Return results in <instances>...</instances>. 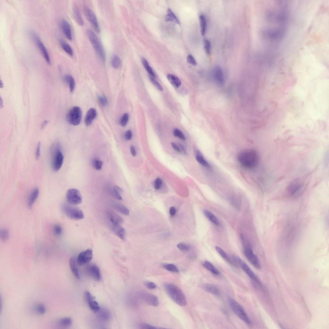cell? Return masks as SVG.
Segmentation results:
<instances>
[{
    "label": "cell",
    "mask_w": 329,
    "mask_h": 329,
    "mask_svg": "<svg viewBox=\"0 0 329 329\" xmlns=\"http://www.w3.org/2000/svg\"><path fill=\"white\" fill-rule=\"evenodd\" d=\"M9 232L6 229H3L0 232V236L1 239L4 241L8 240L9 238Z\"/></svg>",
    "instance_id": "43"
},
{
    "label": "cell",
    "mask_w": 329,
    "mask_h": 329,
    "mask_svg": "<svg viewBox=\"0 0 329 329\" xmlns=\"http://www.w3.org/2000/svg\"><path fill=\"white\" fill-rule=\"evenodd\" d=\"M173 134L175 136L178 137L183 141L186 140V137L181 131L177 129H175L173 131Z\"/></svg>",
    "instance_id": "49"
},
{
    "label": "cell",
    "mask_w": 329,
    "mask_h": 329,
    "mask_svg": "<svg viewBox=\"0 0 329 329\" xmlns=\"http://www.w3.org/2000/svg\"><path fill=\"white\" fill-rule=\"evenodd\" d=\"M73 16L77 24L80 26L84 25V22L81 12L77 6L75 5L73 8Z\"/></svg>",
    "instance_id": "25"
},
{
    "label": "cell",
    "mask_w": 329,
    "mask_h": 329,
    "mask_svg": "<svg viewBox=\"0 0 329 329\" xmlns=\"http://www.w3.org/2000/svg\"><path fill=\"white\" fill-rule=\"evenodd\" d=\"M169 213L171 216H174L176 214V210L174 207H171L169 209Z\"/></svg>",
    "instance_id": "60"
},
{
    "label": "cell",
    "mask_w": 329,
    "mask_h": 329,
    "mask_svg": "<svg viewBox=\"0 0 329 329\" xmlns=\"http://www.w3.org/2000/svg\"><path fill=\"white\" fill-rule=\"evenodd\" d=\"M187 61L188 62L194 66L197 65V62L194 57L191 55H188L187 57Z\"/></svg>",
    "instance_id": "57"
},
{
    "label": "cell",
    "mask_w": 329,
    "mask_h": 329,
    "mask_svg": "<svg viewBox=\"0 0 329 329\" xmlns=\"http://www.w3.org/2000/svg\"><path fill=\"white\" fill-rule=\"evenodd\" d=\"M93 167L97 170H101L103 165V162L97 159H94L92 162Z\"/></svg>",
    "instance_id": "45"
},
{
    "label": "cell",
    "mask_w": 329,
    "mask_h": 329,
    "mask_svg": "<svg viewBox=\"0 0 329 329\" xmlns=\"http://www.w3.org/2000/svg\"><path fill=\"white\" fill-rule=\"evenodd\" d=\"M195 155L196 160L202 166L207 169H210L211 168V165L205 158L203 155L198 150H195Z\"/></svg>",
    "instance_id": "21"
},
{
    "label": "cell",
    "mask_w": 329,
    "mask_h": 329,
    "mask_svg": "<svg viewBox=\"0 0 329 329\" xmlns=\"http://www.w3.org/2000/svg\"><path fill=\"white\" fill-rule=\"evenodd\" d=\"M110 225L112 231L119 238L123 241L125 240V231L121 225L113 224L110 223Z\"/></svg>",
    "instance_id": "19"
},
{
    "label": "cell",
    "mask_w": 329,
    "mask_h": 329,
    "mask_svg": "<svg viewBox=\"0 0 329 329\" xmlns=\"http://www.w3.org/2000/svg\"><path fill=\"white\" fill-rule=\"evenodd\" d=\"M228 301L231 309L235 314L247 324L251 325L252 324L251 320L239 303L230 297L228 298Z\"/></svg>",
    "instance_id": "4"
},
{
    "label": "cell",
    "mask_w": 329,
    "mask_h": 329,
    "mask_svg": "<svg viewBox=\"0 0 329 329\" xmlns=\"http://www.w3.org/2000/svg\"><path fill=\"white\" fill-rule=\"evenodd\" d=\"M64 80L69 85L70 91L72 93L75 87V81L73 77L70 75H66L64 76Z\"/></svg>",
    "instance_id": "34"
},
{
    "label": "cell",
    "mask_w": 329,
    "mask_h": 329,
    "mask_svg": "<svg viewBox=\"0 0 329 329\" xmlns=\"http://www.w3.org/2000/svg\"><path fill=\"white\" fill-rule=\"evenodd\" d=\"M178 247L181 251L187 252L190 250V247L188 245L183 243H179L177 245Z\"/></svg>",
    "instance_id": "53"
},
{
    "label": "cell",
    "mask_w": 329,
    "mask_h": 329,
    "mask_svg": "<svg viewBox=\"0 0 329 329\" xmlns=\"http://www.w3.org/2000/svg\"><path fill=\"white\" fill-rule=\"evenodd\" d=\"M72 320L70 318H65L61 319L59 322V324L64 327H68L72 323Z\"/></svg>",
    "instance_id": "41"
},
{
    "label": "cell",
    "mask_w": 329,
    "mask_h": 329,
    "mask_svg": "<svg viewBox=\"0 0 329 329\" xmlns=\"http://www.w3.org/2000/svg\"><path fill=\"white\" fill-rule=\"evenodd\" d=\"M93 257V250L88 249L79 254L77 259V262L80 266L85 265L91 260Z\"/></svg>",
    "instance_id": "14"
},
{
    "label": "cell",
    "mask_w": 329,
    "mask_h": 329,
    "mask_svg": "<svg viewBox=\"0 0 329 329\" xmlns=\"http://www.w3.org/2000/svg\"><path fill=\"white\" fill-rule=\"evenodd\" d=\"M98 99L99 103L103 107H106L108 104L107 98L104 95L98 96Z\"/></svg>",
    "instance_id": "47"
},
{
    "label": "cell",
    "mask_w": 329,
    "mask_h": 329,
    "mask_svg": "<svg viewBox=\"0 0 329 329\" xmlns=\"http://www.w3.org/2000/svg\"><path fill=\"white\" fill-rule=\"evenodd\" d=\"M113 189L120 194L123 191V189L117 186H114V187Z\"/></svg>",
    "instance_id": "62"
},
{
    "label": "cell",
    "mask_w": 329,
    "mask_h": 329,
    "mask_svg": "<svg viewBox=\"0 0 329 329\" xmlns=\"http://www.w3.org/2000/svg\"><path fill=\"white\" fill-rule=\"evenodd\" d=\"M130 151L131 155L135 157L136 156V150L135 147L133 146H131L130 148Z\"/></svg>",
    "instance_id": "61"
},
{
    "label": "cell",
    "mask_w": 329,
    "mask_h": 329,
    "mask_svg": "<svg viewBox=\"0 0 329 329\" xmlns=\"http://www.w3.org/2000/svg\"><path fill=\"white\" fill-rule=\"evenodd\" d=\"M145 285L149 289H152L157 288L156 285L153 282L150 281H146L145 282Z\"/></svg>",
    "instance_id": "56"
},
{
    "label": "cell",
    "mask_w": 329,
    "mask_h": 329,
    "mask_svg": "<svg viewBox=\"0 0 329 329\" xmlns=\"http://www.w3.org/2000/svg\"><path fill=\"white\" fill-rule=\"evenodd\" d=\"M166 20L167 21L172 22L174 23L179 24V22L178 18L172 10L169 8L168 9L167 11Z\"/></svg>",
    "instance_id": "35"
},
{
    "label": "cell",
    "mask_w": 329,
    "mask_h": 329,
    "mask_svg": "<svg viewBox=\"0 0 329 329\" xmlns=\"http://www.w3.org/2000/svg\"><path fill=\"white\" fill-rule=\"evenodd\" d=\"M112 206L118 212L124 215H129L130 212L128 209L122 204L114 203L112 204Z\"/></svg>",
    "instance_id": "28"
},
{
    "label": "cell",
    "mask_w": 329,
    "mask_h": 329,
    "mask_svg": "<svg viewBox=\"0 0 329 329\" xmlns=\"http://www.w3.org/2000/svg\"><path fill=\"white\" fill-rule=\"evenodd\" d=\"M129 116L127 113L124 114L121 117L119 121L120 125L122 127L125 126L128 122Z\"/></svg>",
    "instance_id": "44"
},
{
    "label": "cell",
    "mask_w": 329,
    "mask_h": 329,
    "mask_svg": "<svg viewBox=\"0 0 329 329\" xmlns=\"http://www.w3.org/2000/svg\"><path fill=\"white\" fill-rule=\"evenodd\" d=\"M82 115L81 109L78 107L72 108L67 113L66 118L67 122L70 124L77 126L81 122Z\"/></svg>",
    "instance_id": "7"
},
{
    "label": "cell",
    "mask_w": 329,
    "mask_h": 329,
    "mask_svg": "<svg viewBox=\"0 0 329 329\" xmlns=\"http://www.w3.org/2000/svg\"><path fill=\"white\" fill-rule=\"evenodd\" d=\"M140 327L141 329H159V328L156 327L149 324L146 323H142L140 325Z\"/></svg>",
    "instance_id": "54"
},
{
    "label": "cell",
    "mask_w": 329,
    "mask_h": 329,
    "mask_svg": "<svg viewBox=\"0 0 329 329\" xmlns=\"http://www.w3.org/2000/svg\"><path fill=\"white\" fill-rule=\"evenodd\" d=\"M111 63L112 66L114 69H119L121 64V59L117 55H113L112 57Z\"/></svg>",
    "instance_id": "37"
},
{
    "label": "cell",
    "mask_w": 329,
    "mask_h": 329,
    "mask_svg": "<svg viewBox=\"0 0 329 329\" xmlns=\"http://www.w3.org/2000/svg\"><path fill=\"white\" fill-rule=\"evenodd\" d=\"M202 288L206 292L215 296H219L220 292L218 289L214 285L205 283L202 285Z\"/></svg>",
    "instance_id": "23"
},
{
    "label": "cell",
    "mask_w": 329,
    "mask_h": 329,
    "mask_svg": "<svg viewBox=\"0 0 329 329\" xmlns=\"http://www.w3.org/2000/svg\"><path fill=\"white\" fill-rule=\"evenodd\" d=\"M53 231L55 235L59 236L61 234L62 229L61 226L58 225H56L54 226Z\"/></svg>",
    "instance_id": "51"
},
{
    "label": "cell",
    "mask_w": 329,
    "mask_h": 329,
    "mask_svg": "<svg viewBox=\"0 0 329 329\" xmlns=\"http://www.w3.org/2000/svg\"><path fill=\"white\" fill-rule=\"evenodd\" d=\"M304 182L300 178L293 180L288 186L287 190L289 194L294 197L300 195L304 190Z\"/></svg>",
    "instance_id": "9"
},
{
    "label": "cell",
    "mask_w": 329,
    "mask_h": 329,
    "mask_svg": "<svg viewBox=\"0 0 329 329\" xmlns=\"http://www.w3.org/2000/svg\"><path fill=\"white\" fill-rule=\"evenodd\" d=\"M167 78L170 82L176 88L179 87L181 85V82L179 79L175 76L171 74L167 75Z\"/></svg>",
    "instance_id": "36"
},
{
    "label": "cell",
    "mask_w": 329,
    "mask_h": 329,
    "mask_svg": "<svg viewBox=\"0 0 329 329\" xmlns=\"http://www.w3.org/2000/svg\"><path fill=\"white\" fill-rule=\"evenodd\" d=\"M87 34L91 45H93L96 53L103 62L106 60L105 52L99 39L96 34L91 30L88 29Z\"/></svg>",
    "instance_id": "3"
},
{
    "label": "cell",
    "mask_w": 329,
    "mask_h": 329,
    "mask_svg": "<svg viewBox=\"0 0 329 329\" xmlns=\"http://www.w3.org/2000/svg\"><path fill=\"white\" fill-rule=\"evenodd\" d=\"M69 264L71 271L75 277L77 279H80V275L77 267L76 259L74 257L71 258Z\"/></svg>",
    "instance_id": "30"
},
{
    "label": "cell",
    "mask_w": 329,
    "mask_h": 329,
    "mask_svg": "<svg viewBox=\"0 0 329 329\" xmlns=\"http://www.w3.org/2000/svg\"><path fill=\"white\" fill-rule=\"evenodd\" d=\"M40 151H41V143L40 142L38 143L36 147L35 153V157L36 160H38L39 159L40 156Z\"/></svg>",
    "instance_id": "55"
},
{
    "label": "cell",
    "mask_w": 329,
    "mask_h": 329,
    "mask_svg": "<svg viewBox=\"0 0 329 329\" xmlns=\"http://www.w3.org/2000/svg\"><path fill=\"white\" fill-rule=\"evenodd\" d=\"M85 296L90 309L95 312L98 311L100 308L97 302L95 300L94 297L88 291L86 292Z\"/></svg>",
    "instance_id": "16"
},
{
    "label": "cell",
    "mask_w": 329,
    "mask_h": 329,
    "mask_svg": "<svg viewBox=\"0 0 329 329\" xmlns=\"http://www.w3.org/2000/svg\"><path fill=\"white\" fill-rule=\"evenodd\" d=\"M233 257L234 260L238 264L243 270L250 278L257 283L259 284L260 283L257 276L245 262L239 257L234 256Z\"/></svg>",
    "instance_id": "11"
},
{
    "label": "cell",
    "mask_w": 329,
    "mask_h": 329,
    "mask_svg": "<svg viewBox=\"0 0 329 329\" xmlns=\"http://www.w3.org/2000/svg\"><path fill=\"white\" fill-rule=\"evenodd\" d=\"M141 61L144 67L148 72L153 77H155V74L151 68L150 66L147 61L144 58H141Z\"/></svg>",
    "instance_id": "38"
},
{
    "label": "cell",
    "mask_w": 329,
    "mask_h": 329,
    "mask_svg": "<svg viewBox=\"0 0 329 329\" xmlns=\"http://www.w3.org/2000/svg\"><path fill=\"white\" fill-rule=\"evenodd\" d=\"M35 311L38 313L41 314H45L46 311V308L44 305L42 304L37 305L35 308Z\"/></svg>",
    "instance_id": "48"
},
{
    "label": "cell",
    "mask_w": 329,
    "mask_h": 329,
    "mask_svg": "<svg viewBox=\"0 0 329 329\" xmlns=\"http://www.w3.org/2000/svg\"><path fill=\"white\" fill-rule=\"evenodd\" d=\"M203 266L204 268L208 271L211 272L216 275H219V271L212 264L208 261H205L203 263Z\"/></svg>",
    "instance_id": "31"
},
{
    "label": "cell",
    "mask_w": 329,
    "mask_h": 329,
    "mask_svg": "<svg viewBox=\"0 0 329 329\" xmlns=\"http://www.w3.org/2000/svg\"><path fill=\"white\" fill-rule=\"evenodd\" d=\"M165 290L168 295L179 306H183L187 304V300L185 294L177 285L167 283L164 285Z\"/></svg>",
    "instance_id": "2"
},
{
    "label": "cell",
    "mask_w": 329,
    "mask_h": 329,
    "mask_svg": "<svg viewBox=\"0 0 329 329\" xmlns=\"http://www.w3.org/2000/svg\"><path fill=\"white\" fill-rule=\"evenodd\" d=\"M29 34L32 40L40 50L46 61L49 64H50L51 61L48 51L40 37L33 30H30Z\"/></svg>",
    "instance_id": "5"
},
{
    "label": "cell",
    "mask_w": 329,
    "mask_h": 329,
    "mask_svg": "<svg viewBox=\"0 0 329 329\" xmlns=\"http://www.w3.org/2000/svg\"><path fill=\"white\" fill-rule=\"evenodd\" d=\"M59 41L62 49L70 56H73V51L71 46L62 39H60Z\"/></svg>",
    "instance_id": "32"
},
{
    "label": "cell",
    "mask_w": 329,
    "mask_h": 329,
    "mask_svg": "<svg viewBox=\"0 0 329 329\" xmlns=\"http://www.w3.org/2000/svg\"><path fill=\"white\" fill-rule=\"evenodd\" d=\"M204 45L206 54L209 56L211 53V44L210 41L207 39H205L204 41Z\"/></svg>",
    "instance_id": "42"
},
{
    "label": "cell",
    "mask_w": 329,
    "mask_h": 329,
    "mask_svg": "<svg viewBox=\"0 0 329 329\" xmlns=\"http://www.w3.org/2000/svg\"><path fill=\"white\" fill-rule=\"evenodd\" d=\"M238 159L241 165L248 169L256 168L259 161L257 152L252 149H247L241 151L238 155Z\"/></svg>",
    "instance_id": "1"
},
{
    "label": "cell",
    "mask_w": 329,
    "mask_h": 329,
    "mask_svg": "<svg viewBox=\"0 0 329 329\" xmlns=\"http://www.w3.org/2000/svg\"><path fill=\"white\" fill-rule=\"evenodd\" d=\"M39 194V190L37 188H34L31 193L29 198L28 205L29 208H31L37 199Z\"/></svg>",
    "instance_id": "26"
},
{
    "label": "cell",
    "mask_w": 329,
    "mask_h": 329,
    "mask_svg": "<svg viewBox=\"0 0 329 329\" xmlns=\"http://www.w3.org/2000/svg\"><path fill=\"white\" fill-rule=\"evenodd\" d=\"M150 78L151 82H152V84L159 91H163V88L162 87L161 85L153 77L151 76H150Z\"/></svg>",
    "instance_id": "50"
},
{
    "label": "cell",
    "mask_w": 329,
    "mask_h": 329,
    "mask_svg": "<svg viewBox=\"0 0 329 329\" xmlns=\"http://www.w3.org/2000/svg\"><path fill=\"white\" fill-rule=\"evenodd\" d=\"M199 21L200 24L201 33L202 35H204L206 32L207 23L205 16L201 14L199 16Z\"/></svg>",
    "instance_id": "39"
},
{
    "label": "cell",
    "mask_w": 329,
    "mask_h": 329,
    "mask_svg": "<svg viewBox=\"0 0 329 329\" xmlns=\"http://www.w3.org/2000/svg\"><path fill=\"white\" fill-rule=\"evenodd\" d=\"M3 83L2 82V81H1V88H3Z\"/></svg>",
    "instance_id": "64"
},
{
    "label": "cell",
    "mask_w": 329,
    "mask_h": 329,
    "mask_svg": "<svg viewBox=\"0 0 329 329\" xmlns=\"http://www.w3.org/2000/svg\"><path fill=\"white\" fill-rule=\"evenodd\" d=\"M85 16L87 20L92 24L96 31L98 33L100 31L98 23L95 14L89 7L85 6L84 8Z\"/></svg>",
    "instance_id": "13"
},
{
    "label": "cell",
    "mask_w": 329,
    "mask_h": 329,
    "mask_svg": "<svg viewBox=\"0 0 329 329\" xmlns=\"http://www.w3.org/2000/svg\"><path fill=\"white\" fill-rule=\"evenodd\" d=\"M132 137V132L130 130H127L125 134V138L127 141H129L131 140Z\"/></svg>",
    "instance_id": "58"
},
{
    "label": "cell",
    "mask_w": 329,
    "mask_h": 329,
    "mask_svg": "<svg viewBox=\"0 0 329 329\" xmlns=\"http://www.w3.org/2000/svg\"><path fill=\"white\" fill-rule=\"evenodd\" d=\"M59 147L55 149L52 157V168L56 172L61 168L64 161V156Z\"/></svg>",
    "instance_id": "10"
},
{
    "label": "cell",
    "mask_w": 329,
    "mask_h": 329,
    "mask_svg": "<svg viewBox=\"0 0 329 329\" xmlns=\"http://www.w3.org/2000/svg\"><path fill=\"white\" fill-rule=\"evenodd\" d=\"M88 273L92 278L96 281H99L101 279V275L99 269L95 265L88 266L87 269Z\"/></svg>",
    "instance_id": "17"
},
{
    "label": "cell",
    "mask_w": 329,
    "mask_h": 329,
    "mask_svg": "<svg viewBox=\"0 0 329 329\" xmlns=\"http://www.w3.org/2000/svg\"><path fill=\"white\" fill-rule=\"evenodd\" d=\"M61 25L62 31L65 37L68 40H71L72 39V34L70 24L67 21L63 19L61 21Z\"/></svg>",
    "instance_id": "18"
},
{
    "label": "cell",
    "mask_w": 329,
    "mask_h": 329,
    "mask_svg": "<svg viewBox=\"0 0 329 329\" xmlns=\"http://www.w3.org/2000/svg\"><path fill=\"white\" fill-rule=\"evenodd\" d=\"M244 254L247 259L255 268L259 269L261 266L259 260L253 252L252 247L249 244L246 242L244 243Z\"/></svg>",
    "instance_id": "8"
},
{
    "label": "cell",
    "mask_w": 329,
    "mask_h": 329,
    "mask_svg": "<svg viewBox=\"0 0 329 329\" xmlns=\"http://www.w3.org/2000/svg\"><path fill=\"white\" fill-rule=\"evenodd\" d=\"M163 267L166 270L174 273L179 272V270L175 265L172 264H164L163 265Z\"/></svg>",
    "instance_id": "40"
},
{
    "label": "cell",
    "mask_w": 329,
    "mask_h": 329,
    "mask_svg": "<svg viewBox=\"0 0 329 329\" xmlns=\"http://www.w3.org/2000/svg\"><path fill=\"white\" fill-rule=\"evenodd\" d=\"M97 115L96 110L91 108L87 112L85 118V123L86 126H89L93 123Z\"/></svg>",
    "instance_id": "22"
},
{
    "label": "cell",
    "mask_w": 329,
    "mask_h": 329,
    "mask_svg": "<svg viewBox=\"0 0 329 329\" xmlns=\"http://www.w3.org/2000/svg\"><path fill=\"white\" fill-rule=\"evenodd\" d=\"M172 147L177 152L181 153H185L186 151L185 149L181 145L178 146L176 143L174 142H172L171 143Z\"/></svg>",
    "instance_id": "46"
},
{
    "label": "cell",
    "mask_w": 329,
    "mask_h": 329,
    "mask_svg": "<svg viewBox=\"0 0 329 329\" xmlns=\"http://www.w3.org/2000/svg\"><path fill=\"white\" fill-rule=\"evenodd\" d=\"M141 297L145 302L151 306L156 307L159 305L158 299L153 294L143 292L141 294Z\"/></svg>",
    "instance_id": "15"
},
{
    "label": "cell",
    "mask_w": 329,
    "mask_h": 329,
    "mask_svg": "<svg viewBox=\"0 0 329 329\" xmlns=\"http://www.w3.org/2000/svg\"><path fill=\"white\" fill-rule=\"evenodd\" d=\"M66 197L68 202L72 205L80 204L82 202V197L80 192L76 189L68 190L66 193Z\"/></svg>",
    "instance_id": "12"
},
{
    "label": "cell",
    "mask_w": 329,
    "mask_h": 329,
    "mask_svg": "<svg viewBox=\"0 0 329 329\" xmlns=\"http://www.w3.org/2000/svg\"><path fill=\"white\" fill-rule=\"evenodd\" d=\"M203 213L207 218L215 225L218 226L219 225V220L211 212L207 210H204Z\"/></svg>",
    "instance_id": "29"
},
{
    "label": "cell",
    "mask_w": 329,
    "mask_h": 329,
    "mask_svg": "<svg viewBox=\"0 0 329 329\" xmlns=\"http://www.w3.org/2000/svg\"><path fill=\"white\" fill-rule=\"evenodd\" d=\"M162 184V180L159 178H157L155 180L154 182V188L156 190H159L161 187Z\"/></svg>",
    "instance_id": "52"
},
{
    "label": "cell",
    "mask_w": 329,
    "mask_h": 329,
    "mask_svg": "<svg viewBox=\"0 0 329 329\" xmlns=\"http://www.w3.org/2000/svg\"><path fill=\"white\" fill-rule=\"evenodd\" d=\"M111 194L114 198L118 200H121L122 199V197L120 195V194L117 192L113 189L111 192Z\"/></svg>",
    "instance_id": "59"
},
{
    "label": "cell",
    "mask_w": 329,
    "mask_h": 329,
    "mask_svg": "<svg viewBox=\"0 0 329 329\" xmlns=\"http://www.w3.org/2000/svg\"><path fill=\"white\" fill-rule=\"evenodd\" d=\"M62 210L64 214L70 219L75 220H82L84 218V215L79 208L67 204L62 206Z\"/></svg>",
    "instance_id": "6"
},
{
    "label": "cell",
    "mask_w": 329,
    "mask_h": 329,
    "mask_svg": "<svg viewBox=\"0 0 329 329\" xmlns=\"http://www.w3.org/2000/svg\"><path fill=\"white\" fill-rule=\"evenodd\" d=\"M107 216L110 223L113 224L121 225L123 221L121 217L111 210H108Z\"/></svg>",
    "instance_id": "20"
},
{
    "label": "cell",
    "mask_w": 329,
    "mask_h": 329,
    "mask_svg": "<svg viewBox=\"0 0 329 329\" xmlns=\"http://www.w3.org/2000/svg\"><path fill=\"white\" fill-rule=\"evenodd\" d=\"M214 76L216 82L219 84L222 85L225 83L224 76L222 69L220 67H216L214 71Z\"/></svg>",
    "instance_id": "24"
},
{
    "label": "cell",
    "mask_w": 329,
    "mask_h": 329,
    "mask_svg": "<svg viewBox=\"0 0 329 329\" xmlns=\"http://www.w3.org/2000/svg\"><path fill=\"white\" fill-rule=\"evenodd\" d=\"M97 312L98 313V318L102 321L107 322L109 321L111 318V315L110 312L106 309L104 308L100 309Z\"/></svg>",
    "instance_id": "27"
},
{
    "label": "cell",
    "mask_w": 329,
    "mask_h": 329,
    "mask_svg": "<svg viewBox=\"0 0 329 329\" xmlns=\"http://www.w3.org/2000/svg\"><path fill=\"white\" fill-rule=\"evenodd\" d=\"M49 122L47 121H45L42 124L41 128L42 129H44L48 124Z\"/></svg>",
    "instance_id": "63"
},
{
    "label": "cell",
    "mask_w": 329,
    "mask_h": 329,
    "mask_svg": "<svg viewBox=\"0 0 329 329\" xmlns=\"http://www.w3.org/2000/svg\"><path fill=\"white\" fill-rule=\"evenodd\" d=\"M215 248L216 251L224 259L229 263V264L232 265H234V263L232 260L223 249L218 246H216Z\"/></svg>",
    "instance_id": "33"
}]
</instances>
